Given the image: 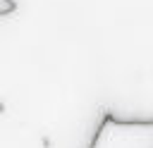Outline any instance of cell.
<instances>
[{
	"instance_id": "7a4b0ae2",
	"label": "cell",
	"mask_w": 153,
	"mask_h": 148,
	"mask_svg": "<svg viewBox=\"0 0 153 148\" xmlns=\"http://www.w3.org/2000/svg\"><path fill=\"white\" fill-rule=\"evenodd\" d=\"M14 10H17V2H14V0H0V17L12 14Z\"/></svg>"
},
{
	"instance_id": "6da1fadb",
	"label": "cell",
	"mask_w": 153,
	"mask_h": 148,
	"mask_svg": "<svg viewBox=\"0 0 153 148\" xmlns=\"http://www.w3.org/2000/svg\"><path fill=\"white\" fill-rule=\"evenodd\" d=\"M88 148H153V119H117L105 112Z\"/></svg>"
}]
</instances>
